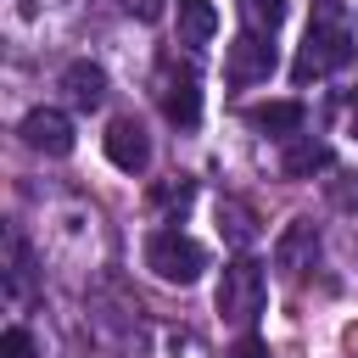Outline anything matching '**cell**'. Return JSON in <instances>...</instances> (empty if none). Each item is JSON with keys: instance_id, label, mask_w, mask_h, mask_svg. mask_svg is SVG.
I'll list each match as a JSON object with an SVG mask.
<instances>
[{"instance_id": "obj_3", "label": "cell", "mask_w": 358, "mask_h": 358, "mask_svg": "<svg viewBox=\"0 0 358 358\" xmlns=\"http://www.w3.org/2000/svg\"><path fill=\"white\" fill-rule=\"evenodd\" d=\"M341 62H347V28L336 22V11H319V22L308 28V39L291 62V78L308 84V78H324L330 67H341Z\"/></svg>"}, {"instance_id": "obj_13", "label": "cell", "mask_w": 358, "mask_h": 358, "mask_svg": "<svg viewBox=\"0 0 358 358\" xmlns=\"http://www.w3.org/2000/svg\"><path fill=\"white\" fill-rule=\"evenodd\" d=\"M218 235L229 241V246H246L257 229H252V213L241 207V201H218Z\"/></svg>"}, {"instance_id": "obj_2", "label": "cell", "mask_w": 358, "mask_h": 358, "mask_svg": "<svg viewBox=\"0 0 358 358\" xmlns=\"http://www.w3.org/2000/svg\"><path fill=\"white\" fill-rule=\"evenodd\" d=\"M263 302H268L263 263H252V257H235V263L224 268V280H218V313H224L229 324H252V319L263 313Z\"/></svg>"}, {"instance_id": "obj_4", "label": "cell", "mask_w": 358, "mask_h": 358, "mask_svg": "<svg viewBox=\"0 0 358 358\" xmlns=\"http://www.w3.org/2000/svg\"><path fill=\"white\" fill-rule=\"evenodd\" d=\"M17 134H22V145L39 151V157H67V151H73V123H67V112H56V106H34V112L17 123Z\"/></svg>"}, {"instance_id": "obj_8", "label": "cell", "mask_w": 358, "mask_h": 358, "mask_svg": "<svg viewBox=\"0 0 358 358\" xmlns=\"http://www.w3.org/2000/svg\"><path fill=\"white\" fill-rule=\"evenodd\" d=\"M313 252H319V235H313V224H308V218H291V224L280 229V241H274V263H280L285 274L313 268Z\"/></svg>"}, {"instance_id": "obj_7", "label": "cell", "mask_w": 358, "mask_h": 358, "mask_svg": "<svg viewBox=\"0 0 358 358\" xmlns=\"http://www.w3.org/2000/svg\"><path fill=\"white\" fill-rule=\"evenodd\" d=\"M106 157H112V168L140 173V168L151 162V140H145V129H140L134 117H117V123L106 129Z\"/></svg>"}, {"instance_id": "obj_9", "label": "cell", "mask_w": 358, "mask_h": 358, "mask_svg": "<svg viewBox=\"0 0 358 358\" xmlns=\"http://www.w3.org/2000/svg\"><path fill=\"white\" fill-rule=\"evenodd\" d=\"M173 22H179V45H190V50H201V45L218 34L213 0H173Z\"/></svg>"}, {"instance_id": "obj_12", "label": "cell", "mask_w": 358, "mask_h": 358, "mask_svg": "<svg viewBox=\"0 0 358 358\" xmlns=\"http://www.w3.org/2000/svg\"><path fill=\"white\" fill-rule=\"evenodd\" d=\"M319 168H330V145H319V140H291L285 173H291V179H308V173H319Z\"/></svg>"}, {"instance_id": "obj_18", "label": "cell", "mask_w": 358, "mask_h": 358, "mask_svg": "<svg viewBox=\"0 0 358 358\" xmlns=\"http://www.w3.org/2000/svg\"><path fill=\"white\" fill-rule=\"evenodd\" d=\"M352 140H358V112H352Z\"/></svg>"}, {"instance_id": "obj_14", "label": "cell", "mask_w": 358, "mask_h": 358, "mask_svg": "<svg viewBox=\"0 0 358 358\" xmlns=\"http://www.w3.org/2000/svg\"><path fill=\"white\" fill-rule=\"evenodd\" d=\"M241 11H246V28H252V34H263V28L274 34V22L285 17V6H280V0H241Z\"/></svg>"}, {"instance_id": "obj_5", "label": "cell", "mask_w": 358, "mask_h": 358, "mask_svg": "<svg viewBox=\"0 0 358 358\" xmlns=\"http://www.w3.org/2000/svg\"><path fill=\"white\" fill-rule=\"evenodd\" d=\"M268 73H274V45L246 28V34L229 45V56H224V78H229V84H263Z\"/></svg>"}, {"instance_id": "obj_10", "label": "cell", "mask_w": 358, "mask_h": 358, "mask_svg": "<svg viewBox=\"0 0 358 358\" xmlns=\"http://www.w3.org/2000/svg\"><path fill=\"white\" fill-rule=\"evenodd\" d=\"M62 90H67V101H73V106L95 112V106L106 101V73H101L95 62H67V73H62Z\"/></svg>"}, {"instance_id": "obj_16", "label": "cell", "mask_w": 358, "mask_h": 358, "mask_svg": "<svg viewBox=\"0 0 358 358\" xmlns=\"http://www.w3.org/2000/svg\"><path fill=\"white\" fill-rule=\"evenodd\" d=\"M235 358H268V347H263L257 336H241V341H235Z\"/></svg>"}, {"instance_id": "obj_1", "label": "cell", "mask_w": 358, "mask_h": 358, "mask_svg": "<svg viewBox=\"0 0 358 358\" xmlns=\"http://www.w3.org/2000/svg\"><path fill=\"white\" fill-rule=\"evenodd\" d=\"M145 268L157 280H168V285H196L201 268H207V252L190 235H179V229H157L145 241Z\"/></svg>"}, {"instance_id": "obj_11", "label": "cell", "mask_w": 358, "mask_h": 358, "mask_svg": "<svg viewBox=\"0 0 358 358\" xmlns=\"http://www.w3.org/2000/svg\"><path fill=\"white\" fill-rule=\"evenodd\" d=\"M252 129H263V134H296L302 129V106L296 101H263V106H252Z\"/></svg>"}, {"instance_id": "obj_15", "label": "cell", "mask_w": 358, "mask_h": 358, "mask_svg": "<svg viewBox=\"0 0 358 358\" xmlns=\"http://www.w3.org/2000/svg\"><path fill=\"white\" fill-rule=\"evenodd\" d=\"M0 358H34V336H28L22 324H11V330L0 336Z\"/></svg>"}, {"instance_id": "obj_17", "label": "cell", "mask_w": 358, "mask_h": 358, "mask_svg": "<svg viewBox=\"0 0 358 358\" xmlns=\"http://www.w3.org/2000/svg\"><path fill=\"white\" fill-rule=\"evenodd\" d=\"M129 11H140V17H145V22H151V17H157V11H162V0H129Z\"/></svg>"}, {"instance_id": "obj_6", "label": "cell", "mask_w": 358, "mask_h": 358, "mask_svg": "<svg viewBox=\"0 0 358 358\" xmlns=\"http://www.w3.org/2000/svg\"><path fill=\"white\" fill-rule=\"evenodd\" d=\"M157 101H162V112H168L173 123H185V129L201 117V90H196V78H190V73L162 67V78H157Z\"/></svg>"}]
</instances>
